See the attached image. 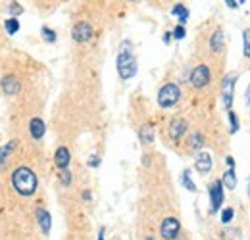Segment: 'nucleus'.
<instances>
[{
	"label": "nucleus",
	"mask_w": 250,
	"mask_h": 240,
	"mask_svg": "<svg viewBox=\"0 0 250 240\" xmlns=\"http://www.w3.org/2000/svg\"><path fill=\"white\" fill-rule=\"evenodd\" d=\"M10 180H12L14 190H16L20 196H23V198L33 196V194L37 192V188H39V179H37L35 171H33L31 167H25V165L14 169Z\"/></svg>",
	"instance_id": "nucleus-1"
},
{
	"label": "nucleus",
	"mask_w": 250,
	"mask_h": 240,
	"mask_svg": "<svg viewBox=\"0 0 250 240\" xmlns=\"http://www.w3.org/2000/svg\"><path fill=\"white\" fill-rule=\"evenodd\" d=\"M118 73L124 81H129L137 75V60L133 56V50H131V42L124 40L122 46H120V52H118Z\"/></svg>",
	"instance_id": "nucleus-2"
},
{
	"label": "nucleus",
	"mask_w": 250,
	"mask_h": 240,
	"mask_svg": "<svg viewBox=\"0 0 250 240\" xmlns=\"http://www.w3.org/2000/svg\"><path fill=\"white\" fill-rule=\"evenodd\" d=\"M179 98H181V90L179 87L175 85V83H166L160 92H158V104L162 106V108H171V106H175L177 102H179Z\"/></svg>",
	"instance_id": "nucleus-3"
},
{
	"label": "nucleus",
	"mask_w": 250,
	"mask_h": 240,
	"mask_svg": "<svg viewBox=\"0 0 250 240\" xmlns=\"http://www.w3.org/2000/svg\"><path fill=\"white\" fill-rule=\"evenodd\" d=\"M93 35H94V31L89 21H77V23L73 25V29H71V39H73L75 42H79V44L89 42V40L93 39Z\"/></svg>",
	"instance_id": "nucleus-4"
},
{
	"label": "nucleus",
	"mask_w": 250,
	"mask_h": 240,
	"mask_svg": "<svg viewBox=\"0 0 250 240\" xmlns=\"http://www.w3.org/2000/svg\"><path fill=\"white\" fill-rule=\"evenodd\" d=\"M212 75H210V69L206 65H196L190 73V85L194 89H204L208 83H210Z\"/></svg>",
	"instance_id": "nucleus-5"
},
{
	"label": "nucleus",
	"mask_w": 250,
	"mask_h": 240,
	"mask_svg": "<svg viewBox=\"0 0 250 240\" xmlns=\"http://www.w3.org/2000/svg\"><path fill=\"white\" fill-rule=\"evenodd\" d=\"M179 231H181V225H179V221L175 217H166L162 221V225H160V235H162V239L166 240L177 239Z\"/></svg>",
	"instance_id": "nucleus-6"
},
{
	"label": "nucleus",
	"mask_w": 250,
	"mask_h": 240,
	"mask_svg": "<svg viewBox=\"0 0 250 240\" xmlns=\"http://www.w3.org/2000/svg\"><path fill=\"white\" fill-rule=\"evenodd\" d=\"M235 81H237V75H235V73H231V75H227V77L223 79V83H221V94H223V104H225V108H227V110H231V106H233V92H235Z\"/></svg>",
	"instance_id": "nucleus-7"
},
{
	"label": "nucleus",
	"mask_w": 250,
	"mask_h": 240,
	"mask_svg": "<svg viewBox=\"0 0 250 240\" xmlns=\"http://www.w3.org/2000/svg\"><path fill=\"white\" fill-rule=\"evenodd\" d=\"M210 192V211L216 213L221 208V202H223V182L221 180H214L208 188Z\"/></svg>",
	"instance_id": "nucleus-8"
},
{
	"label": "nucleus",
	"mask_w": 250,
	"mask_h": 240,
	"mask_svg": "<svg viewBox=\"0 0 250 240\" xmlns=\"http://www.w3.org/2000/svg\"><path fill=\"white\" fill-rule=\"evenodd\" d=\"M0 89L8 96H16L21 90V83H20V79L16 75H4L2 81H0Z\"/></svg>",
	"instance_id": "nucleus-9"
},
{
	"label": "nucleus",
	"mask_w": 250,
	"mask_h": 240,
	"mask_svg": "<svg viewBox=\"0 0 250 240\" xmlns=\"http://www.w3.org/2000/svg\"><path fill=\"white\" fill-rule=\"evenodd\" d=\"M167 133H169V139L171 140H181L183 135L187 133V121L183 120V118H173L171 123H169Z\"/></svg>",
	"instance_id": "nucleus-10"
},
{
	"label": "nucleus",
	"mask_w": 250,
	"mask_h": 240,
	"mask_svg": "<svg viewBox=\"0 0 250 240\" xmlns=\"http://www.w3.org/2000/svg\"><path fill=\"white\" fill-rule=\"evenodd\" d=\"M212 156L208 154V152H198L196 154V158H194V165H196V171L198 173H202V175H206V173H210L212 171Z\"/></svg>",
	"instance_id": "nucleus-11"
},
{
	"label": "nucleus",
	"mask_w": 250,
	"mask_h": 240,
	"mask_svg": "<svg viewBox=\"0 0 250 240\" xmlns=\"http://www.w3.org/2000/svg\"><path fill=\"white\" fill-rule=\"evenodd\" d=\"M35 217H37V223H39L42 235H48V233H50V227H52V217H50V213L44 210V208H37V210H35Z\"/></svg>",
	"instance_id": "nucleus-12"
},
{
	"label": "nucleus",
	"mask_w": 250,
	"mask_h": 240,
	"mask_svg": "<svg viewBox=\"0 0 250 240\" xmlns=\"http://www.w3.org/2000/svg\"><path fill=\"white\" fill-rule=\"evenodd\" d=\"M29 133H31L33 140H41L46 133V125L41 118H33L31 123H29Z\"/></svg>",
	"instance_id": "nucleus-13"
},
{
	"label": "nucleus",
	"mask_w": 250,
	"mask_h": 240,
	"mask_svg": "<svg viewBox=\"0 0 250 240\" xmlns=\"http://www.w3.org/2000/svg\"><path fill=\"white\" fill-rule=\"evenodd\" d=\"M69 161H71V152L67 150L65 146H60L56 154H54V163H56V167L58 169H65L67 165H69Z\"/></svg>",
	"instance_id": "nucleus-14"
},
{
	"label": "nucleus",
	"mask_w": 250,
	"mask_h": 240,
	"mask_svg": "<svg viewBox=\"0 0 250 240\" xmlns=\"http://www.w3.org/2000/svg\"><path fill=\"white\" fill-rule=\"evenodd\" d=\"M16 146H18V140L14 139V140H10L8 144H4V146L0 148V173L6 169V163H8L10 156H12V152L16 150Z\"/></svg>",
	"instance_id": "nucleus-15"
},
{
	"label": "nucleus",
	"mask_w": 250,
	"mask_h": 240,
	"mask_svg": "<svg viewBox=\"0 0 250 240\" xmlns=\"http://www.w3.org/2000/svg\"><path fill=\"white\" fill-rule=\"evenodd\" d=\"M210 48H212V52H216V54L225 48V33H223V29H216V33L212 35V39H210Z\"/></svg>",
	"instance_id": "nucleus-16"
},
{
	"label": "nucleus",
	"mask_w": 250,
	"mask_h": 240,
	"mask_svg": "<svg viewBox=\"0 0 250 240\" xmlns=\"http://www.w3.org/2000/svg\"><path fill=\"white\" fill-rule=\"evenodd\" d=\"M139 139H141L143 144H150V142H154V129H152L150 125H143L141 131H139Z\"/></svg>",
	"instance_id": "nucleus-17"
},
{
	"label": "nucleus",
	"mask_w": 250,
	"mask_h": 240,
	"mask_svg": "<svg viewBox=\"0 0 250 240\" xmlns=\"http://www.w3.org/2000/svg\"><path fill=\"white\" fill-rule=\"evenodd\" d=\"M171 14L179 20V23H181V25H185V23H187V20H188L187 6H183V4H175V6L171 8Z\"/></svg>",
	"instance_id": "nucleus-18"
},
{
	"label": "nucleus",
	"mask_w": 250,
	"mask_h": 240,
	"mask_svg": "<svg viewBox=\"0 0 250 240\" xmlns=\"http://www.w3.org/2000/svg\"><path fill=\"white\" fill-rule=\"evenodd\" d=\"M221 182H223V186H227L229 190H235V186H237V177H235V169H233V167H229V169L225 171Z\"/></svg>",
	"instance_id": "nucleus-19"
},
{
	"label": "nucleus",
	"mask_w": 250,
	"mask_h": 240,
	"mask_svg": "<svg viewBox=\"0 0 250 240\" xmlns=\"http://www.w3.org/2000/svg\"><path fill=\"white\" fill-rule=\"evenodd\" d=\"M4 29L8 35H16L18 31H20V20L18 18H6V21H4Z\"/></svg>",
	"instance_id": "nucleus-20"
},
{
	"label": "nucleus",
	"mask_w": 250,
	"mask_h": 240,
	"mask_svg": "<svg viewBox=\"0 0 250 240\" xmlns=\"http://www.w3.org/2000/svg\"><path fill=\"white\" fill-rule=\"evenodd\" d=\"M6 12H8V16H10V18H20V16L23 14V6H21L20 2H16V0H12V2L8 4V8H6Z\"/></svg>",
	"instance_id": "nucleus-21"
},
{
	"label": "nucleus",
	"mask_w": 250,
	"mask_h": 240,
	"mask_svg": "<svg viewBox=\"0 0 250 240\" xmlns=\"http://www.w3.org/2000/svg\"><path fill=\"white\" fill-rule=\"evenodd\" d=\"M41 37H42V40L44 42H48V44H52V42H56V33H54V29H50V27H46V25H42L41 27Z\"/></svg>",
	"instance_id": "nucleus-22"
},
{
	"label": "nucleus",
	"mask_w": 250,
	"mask_h": 240,
	"mask_svg": "<svg viewBox=\"0 0 250 240\" xmlns=\"http://www.w3.org/2000/svg\"><path fill=\"white\" fill-rule=\"evenodd\" d=\"M202 144H204V137H202V133H192L190 137H188V146L190 148H202Z\"/></svg>",
	"instance_id": "nucleus-23"
},
{
	"label": "nucleus",
	"mask_w": 250,
	"mask_h": 240,
	"mask_svg": "<svg viewBox=\"0 0 250 240\" xmlns=\"http://www.w3.org/2000/svg\"><path fill=\"white\" fill-rule=\"evenodd\" d=\"M181 182H183V186L187 188L188 192H196V186H194V182H192V179H190V169H185V171H183Z\"/></svg>",
	"instance_id": "nucleus-24"
},
{
	"label": "nucleus",
	"mask_w": 250,
	"mask_h": 240,
	"mask_svg": "<svg viewBox=\"0 0 250 240\" xmlns=\"http://www.w3.org/2000/svg\"><path fill=\"white\" fill-rule=\"evenodd\" d=\"M58 179H60V184H62V186H69V184H71V171H69L67 167H65V169H60Z\"/></svg>",
	"instance_id": "nucleus-25"
},
{
	"label": "nucleus",
	"mask_w": 250,
	"mask_h": 240,
	"mask_svg": "<svg viewBox=\"0 0 250 240\" xmlns=\"http://www.w3.org/2000/svg\"><path fill=\"white\" fill-rule=\"evenodd\" d=\"M243 52L250 60V29L243 31Z\"/></svg>",
	"instance_id": "nucleus-26"
},
{
	"label": "nucleus",
	"mask_w": 250,
	"mask_h": 240,
	"mask_svg": "<svg viewBox=\"0 0 250 240\" xmlns=\"http://www.w3.org/2000/svg\"><path fill=\"white\" fill-rule=\"evenodd\" d=\"M185 35H187V31H185V25H181V23H179L175 29L171 31V37H173L175 40H181V39H185Z\"/></svg>",
	"instance_id": "nucleus-27"
},
{
	"label": "nucleus",
	"mask_w": 250,
	"mask_h": 240,
	"mask_svg": "<svg viewBox=\"0 0 250 240\" xmlns=\"http://www.w3.org/2000/svg\"><path fill=\"white\" fill-rule=\"evenodd\" d=\"M233 215H235L233 208L223 210V211H221V223H231V221H233Z\"/></svg>",
	"instance_id": "nucleus-28"
},
{
	"label": "nucleus",
	"mask_w": 250,
	"mask_h": 240,
	"mask_svg": "<svg viewBox=\"0 0 250 240\" xmlns=\"http://www.w3.org/2000/svg\"><path fill=\"white\" fill-rule=\"evenodd\" d=\"M229 121H231V133H237V129H239V121H237V116L229 110Z\"/></svg>",
	"instance_id": "nucleus-29"
},
{
	"label": "nucleus",
	"mask_w": 250,
	"mask_h": 240,
	"mask_svg": "<svg viewBox=\"0 0 250 240\" xmlns=\"http://www.w3.org/2000/svg\"><path fill=\"white\" fill-rule=\"evenodd\" d=\"M100 165V158L98 156H91L89 158V167H98Z\"/></svg>",
	"instance_id": "nucleus-30"
},
{
	"label": "nucleus",
	"mask_w": 250,
	"mask_h": 240,
	"mask_svg": "<svg viewBox=\"0 0 250 240\" xmlns=\"http://www.w3.org/2000/svg\"><path fill=\"white\" fill-rule=\"evenodd\" d=\"M162 40H164L166 44H169V40H171V31H167V33H164V37H162Z\"/></svg>",
	"instance_id": "nucleus-31"
},
{
	"label": "nucleus",
	"mask_w": 250,
	"mask_h": 240,
	"mask_svg": "<svg viewBox=\"0 0 250 240\" xmlns=\"http://www.w3.org/2000/svg\"><path fill=\"white\" fill-rule=\"evenodd\" d=\"M81 196H83V200H87V202H89V200L93 198V194H91L89 190H83V194H81Z\"/></svg>",
	"instance_id": "nucleus-32"
},
{
	"label": "nucleus",
	"mask_w": 250,
	"mask_h": 240,
	"mask_svg": "<svg viewBox=\"0 0 250 240\" xmlns=\"http://www.w3.org/2000/svg\"><path fill=\"white\" fill-rule=\"evenodd\" d=\"M225 4L229 6V8H237L239 4H237V0H225Z\"/></svg>",
	"instance_id": "nucleus-33"
},
{
	"label": "nucleus",
	"mask_w": 250,
	"mask_h": 240,
	"mask_svg": "<svg viewBox=\"0 0 250 240\" xmlns=\"http://www.w3.org/2000/svg\"><path fill=\"white\" fill-rule=\"evenodd\" d=\"M225 161H227V165H229V167H235V160H233L231 156H229V158H225Z\"/></svg>",
	"instance_id": "nucleus-34"
},
{
	"label": "nucleus",
	"mask_w": 250,
	"mask_h": 240,
	"mask_svg": "<svg viewBox=\"0 0 250 240\" xmlns=\"http://www.w3.org/2000/svg\"><path fill=\"white\" fill-rule=\"evenodd\" d=\"M104 233H106V231H104V227H102V229L98 231V240H104Z\"/></svg>",
	"instance_id": "nucleus-35"
},
{
	"label": "nucleus",
	"mask_w": 250,
	"mask_h": 240,
	"mask_svg": "<svg viewBox=\"0 0 250 240\" xmlns=\"http://www.w3.org/2000/svg\"><path fill=\"white\" fill-rule=\"evenodd\" d=\"M247 102L250 104V85H249V89H247Z\"/></svg>",
	"instance_id": "nucleus-36"
},
{
	"label": "nucleus",
	"mask_w": 250,
	"mask_h": 240,
	"mask_svg": "<svg viewBox=\"0 0 250 240\" xmlns=\"http://www.w3.org/2000/svg\"><path fill=\"white\" fill-rule=\"evenodd\" d=\"M146 240H154V239H152V237H146Z\"/></svg>",
	"instance_id": "nucleus-37"
},
{
	"label": "nucleus",
	"mask_w": 250,
	"mask_h": 240,
	"mask_svg": "<svg viewBox=\"0 0 250 240\" xmlns=\"http://www.w3.org/2000/svg\"><path fill=\"white\" fill-rule=\"evenodd\" d=\"M249 198H250V184H249Z\"/></svg>",
	"instance_id": "nucleus-38"
}]
</instances>
